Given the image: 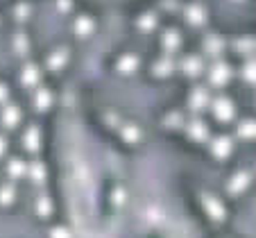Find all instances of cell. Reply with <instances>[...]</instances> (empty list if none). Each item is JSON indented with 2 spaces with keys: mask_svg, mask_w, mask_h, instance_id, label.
Returning <instances> with one entry per match:
<instances>
[{
  "mask_svg": "<svg viewBox=\"0 0 256 238\" xmlns=\"http://www.w3.org/2000/svg\"><path fill=\"white\" fill-rule=\"evenodd\" d=\"M213 114H216L218 120L229 122L236 116V107H234V102L227 100V98H218V100L213 102Z\"/></svg>",
  "mask_w": 256,
  "mask_h": 238,
  "instance_id": "6da1fadb",
  "label": "cell"
},
{
  "mask_svg": "<svg viewBox=\"0 0 256 238\" xmlns=\"http://www.w3.org/2000/svg\"><path fill=\"white\" fill-rule=\"evenodd\" d=\"M232 148H234V141L229 136H218L216 141L211 143V152L218 156V159H224V156L232 154Z\"/></svg>",
  "mask_w": 256,
  "mask_h": 238,
  "instance_id": "7a4b0ae2",
  "label": "cell"
},
{
  "mask_svg": "<svg viewBox=\"0 0 256 238\" xmlns=\"http://www.w3.org/2000/svg\"><path fill=\"white\" fill-rule=\"evenodd\" d=\"M208 104H211V102H208V93L204 91V88H195L193 96H190V109H193V112H202Z\"/></svg>",
  "mask_w": 256,
  "mask_h": 238,
  "instance_id": "3957f363",
  "label": "cell"
},
{
  "mask_svg": "<svg viewBox=\"0 0 256 238\" xmlns=\"http://www.w3.org/2000/svg\"><path fill=\"white\" fill-rule=\"evenodd\" d=\"M204 206H206V211H208V216L211 218H216V220H222L224 218V206H222V202L218 198H204Z\"/></svg>",
  "mask_w": 256,
  "mask_h": 238,
  "instance_id": "277c9868",
  "label": "cell"
},
{
  "mask_svg": "<svg viewBox=\"0 0 256 238\" xmlns=\"http://www.w3.org/2000/svg\"><path fill=\"white\" fill-rule=\"evenodd\" d=\"M23 143H25V150H30V152H39V146H41L39 130H36V127H30V130L25 132Z\"/></svg>",
  "mask_w": 256,
  "mask_h": 238,
  "instance_id": "5b68a950",
  "label": "cell"
},
{
  "mask_svg": "<svg viewBox=\"0 0 256 238\" xmlns=\"http://www.w3.org/2000/svg\"><path fill=\"white\" fill-rule=\"evenodd\" d=\"M232 78V70H229L227 66H216L211 70V75H208V80H211V84H216V86H222L227 80Z\"/></svg>",
  "mask_w": 256,
  "mask_h": 238,
  "instance_id": "8992f818",
  "label": "cell"
},
{
  "mask_svg": "<svg viewBox=\"0 0 256 238\" xmlns=\"http://www.w3.org/2000/svg\"><path fill=\"white\" fill-rule=\"evenodd\" d=\"M20 122V109L18 107H5V112H2V125L5 127H16Z\"/></svg>",
  "mask_w": 256,
  "mask_h": 238,
  "instance_id": "52a82bcc",
  "label": "cell"
},
{
  "mask_svg": "<svg viewBox=\"0 0 256 238\" xmlns=\"http://www.w3.org/2000/svg\"><path fill=\"white\" fill-rule=\"evenodd\" d=\"M188 136L193 138V141H204L208 136V132H206V125H204L202 120H193L188 125Z\"/></svg>",
  "mask_w": 256,
  "mask_h": 238,
  "instance_id": "ba28073f",
  "label": "cell"
},
{
  "mask_svg": "<svg viewBox=\"0 0 256 238\" xmlns=\"http://www.w3.org/2000/svg\"><path fill=\"white\" fill-rule=\"evenodd\" d=\"M247 182H250V177H247L245 172H240V175H236L232 182H229L227 190H229V193H240L242 188H247Z\"/></svg>",
  "mask_w": 256,
  "mask_h": 238,
  "instance_id": "9c48e42d",
  "label": "cell"
},
{
  "mask_svg": "<svg viewBox=\"0 0 256 238\" xmlns=\"http://www.w3.org/2000/svg\"><path fill=\"white\" fill-rule=\"evenodd\" d=\"M7 172H10L12 177H23L25 172H28V166H25L20 159H12V161H10V168H7Z\"/></svg>",
  "mask_w": 256,
  "mask_h": 238,
  "instance_id": "30bf717a",
  "label": "cell"
},
{
  "mask_svg": "<svg viewBox=\"0 0 256 238\" xmlns=\"http://www.w3.org/2000/svg\"><path fill=\"white\" fill-rule=\"evenodd\" d=\"M238 136L240 138H254V122L252 120H245L238 125Z\"/></svg>",
  "mask_w": 256,
  "mask_h": 238,
  "instance_id": "8fae6325",
  "label": "cell"
},
{
  "mask_svg": "<svg viewBox=\"0 0 256 238\" xmlns=\"http://www.w3.org/2000/svg\"><path fill=\"white\" fill-rule=\"evenodd\" d=\"M30 175H32V180L36 182V184H41V182L46 180V170L41 164H32L30 166Z\"/></svg>",
  "mask_w": 256,
  "mask_h": 238,
  "instance_id": "7c38bea8",
  "label": "cell"
},
{
  "mask_svg": "<svg viewBox=\"0 0 256 238\" xmlns=\"http://www.w3.org/2000/svg\"><path fill=\"white\" fill-rule=\"evenodd\" d=\"M48 107H50V93L39 91L36 93V109H39V112H46Z\"/></svg>",
  "mask_w": 256,
  "mask_h": 238,
  "instance_id": "4fadbf2b",
  "label": "cell"
},
{
  "mask_svg": "<svg viewBox=\"0 0 256 238\" xmlns=\"http://www.w3.org/2000/svg\"><path fill=\"white\" fill-rule=\"evenodd\" d=\"M36 80H39V75H36V68H25V73H23V84L32 86V84H36Z\"/></svg>",
  "mask_w": 256,
  "mask_h": 238,
  "instance_id": "5bb4252c",
  "label": "cell"
},
{
  "mask_svg": "<svg viewBox=\"0 0 256 238\" xmlns=\"http://www.w3.org/2000/svg\"><path fill=\"white\" fill-rule=\"evenodd\" d=\"M39 216H50V211H52V204H50L48 198H39Z\"/></svg>",
  "mask_w": 256,
  "mask_h": 238,
  "instance_id": "9a60e30c",
  "label": "cell"
},
{
  "mask_svg": "<svg viewBox=\"0 0 256 238\" xmlns=\"http://www.w3.org/2000/svg\"><path fill=\"white\" fill-rule=\"evenodd\" d=\"M12 200H14V188H12V186H5V188H2V193H0V202L10 204Z\"/></svg>",
  "mask_w": 256,
  "mask_h": 238,
  "instance_id": "2e32d148",
  "label": "cell"
},
{
  "mask_svg": "<svg viewBox=\"0 0 256 238\" xmlns=\"http://www.w3.org/2000/svg\"><path fill=\"white\" fill-rule=\"evenodd\" d=\"M122 136H125L127 141H136V138H138V130H136V127H125V130H122Z\"/></svg>",
  "mask_w": 256,
  "mask_h": 238,
  "instance_id": "e0dca14e",
  "label": "cell"
},
{
  "mask_svg": "<svg viewBox=\"0 0 256 238\" xmlns=\"http://www.w3.org/2000/svg\"><path fill=\"white\" fill-rule=\"evenodd\" d=\"M186 73L195 78L200 73V62H186Z\"/></svg>",
  "mask_w": 256,
  "mask_h": 238,
  "instance_id": "ac0fdd59",
  "label": "cell"
},
{
  "mask_svg": "<svg viewBox=\"0 0 256 238\" xmlns=\"http://www.w3.org/2000/svg\"><path fill=\"white\" fill-rule=\"evenodd\" d=\"M166 125H182V116H179V114H170V116L166 118Z\"/></svg>",
  "mask_w": 256,
  "mask_h": 238,
  "instance_id": "d6986e66",
  "label": "cell"
},
{
  "mask_svg": "<svg viewBox=\"0 0 256 238\" xmlns=\"http://www.w3.org/2000/svg\"><path fill=\"white\" fill-rule=\"evenodd\" d=\"M52 238H70V234L64 227H57V229H52Z\"/></svg>",
  "mask_w": 256,
  "mask_h": 238,
  "instance_id": "ffe728a7",
  "label": "cell"
},
{
  "mask_svg": "<svg viewBox=\"0 0 256 238\" xmlns=\"http://www.w3.org/2000/svg\"><path fill=\"white\" fill-rule=\"evenodd\" d=\"M5 100H7V86L0 84V102H5Z\"/></svg>",
  "mask_w": 256,
  "mask_h": 238,
  "instance_id": "44dd1931",
  "label": "cell"
},
{
  "mask_svg": "<svg viewBox=\"0 0 256 238\" xmlns=\"http://www.w3.org/2000/svg\"><path fill=\"white\" fill-rule=\"evenodd\" d=\"M5 148H7V143H5V138H2V136H0V156L5 154Z\"/></svg>",
  "mask_w": 256,
  "mask_h": 238,
  "instance_id": "7402d4cb",
  "label": "cell"
}]
</instances>
